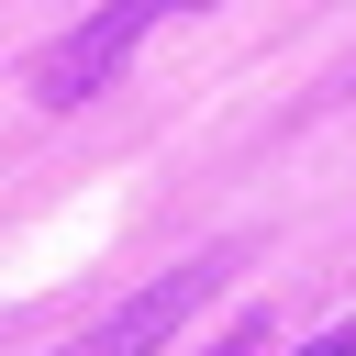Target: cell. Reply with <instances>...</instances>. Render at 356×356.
Here are the masks:
<instances>
[{
  "instance_id": "6da1fadb",
  "label": "cell",
  "mask_w": 356,
  "mask_h": 356,
  "mask_svg": "<svg viewBox=\"0 0 356 356\" xmlns=\"http://www.w3.org/2000/svg\"><path fill=\"white\" fill-rule=\"evenodd\" d=\"M178 11H211V0H100V11H89V22H67L56 44H33V67H22V78H33V100H44V111H78V100H89V89H111V78H122V56H134L156 22H178Z\"/></svg>"
},
{
  "instance_id": "7a4b0ae2",
  "label": "cell",
  "mask_w": 356,
  "mask_h": 356,
  "mask_svg": "<svg viewBox=\"0 0 356 356\" xmlns=\"http://www.w3.org/2000/svg\"><path fill=\"white\" fill-rule=\"evenodd\" d=\"M222 278H234V245H211V256H178V267H167V278H145L122 312H100V323H89L67 356H156V345H167V334H178V323H189V312L222 289Z\"/></svg>"
},
{
  "instance_id": "3957f363",
  "label": "cell",
  "mask_w": 356,
  "mask_h": 356,
  "mask_svg": "<svg viewBox=\"0 0 356 356\" xmlns=\"http://www.w3.org/2000/svg\"><path fill=\"white\" fill-rule=\"evenodd\" d=\"M300 356H356V323H334V334H312Z\"/></svg>"
}]
</instances>
